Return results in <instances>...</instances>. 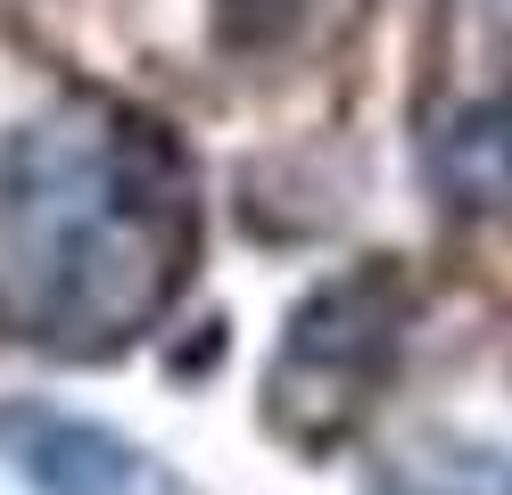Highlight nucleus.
<instances>
[{
	"label": "nucleus",
	"mask_w": 512,
	"mask_h": 495,
	"mask_svg": "<svg viewBox=\"0 0 512 495\" xmlns=\"http://www.w3.org/2000/svg\"><path fill=\"white\" fill-rule=\"evenodd\" d=\"M190 248V157L157 116L67 99L0 141V306L42 347H124L174 306Z\"/></svg>",
	"instance_id": "obj_1"
},
{
	"label": "nucleus",
	"mask_w": 512,
	"mask_h": 495,
	"mask_svg": "<svg viewBox=\"0 0 512 495\" xmlns=\"http://www.w3.org/2000/svg\"><path fill=\"white\" fill-rule=\"evenodd\" d=\"M413 314V289L389 256L356 264L306 297L290 314V339L273 363V421L290 429L298 446H331L347 421L364 413V388H380V372L397 363Z\"/></svg>",
	"instance_id": "obj_2"
},
{
	"label": "nucleus",
	"mask_w": 512,
	"mask_h": 495,
	"mask_svg": "<svg viewBox=\"0 0 512 495\" xmlns=\"http://www.w3.org/2000/svg\"><path fill=\"white\" fill-rule=\"evenodd\" d=\"M0 454H9L17 479H34L42 495H199L157 454L116 438L108 421L58 413L42 396H9V405H0Z\"/></svg>",
	"instance_id": "obj_3"
},
{
	"label": "nucleus",
	"mask_w": 512,
	"mask_h": 495,
	"mask_svg": "<svg viewBox=\"0 0 512 495\" xmlns=\"http://www.w3.org/2000/svg\"><path fill=\"white\" fill-rule=\"evenodd\" d=\"M422 165H430V190L455 215H512V99L455 108L422 141Z\"/></svg>",
	"instance_id": "obj_4"
},
{
	"label": "nucleus",
	"mask_w": 512,
	"mask_h": 495,
	"mask_svg": "<svg viewBox=\"0 0 512 495\" xmlns=\"http://www.w3.org/2000/svg\"><path fill=\"white\" fill-rule=\"evenodd\" d=\"M389 495H512V462L488 446H430L422 462L389 471Z\"/></svg>",
	"instance_id": "obj_5"
},
{
	"label": "nucleus",
	"mask_w": 512,
	"mask_h": 495,
	"mask_svg": "<svg viewBox=\"0 0 512 495\" xmlns=\"http://www.w3.org/2000/svg\"><path fill=\"white\" fill-rule=\"evenodd\" d=\"M306 0H215V42L223 50H281L298 33Z\"/></svg>",
	"instance_id": "obj_6"
}]
</instances>
